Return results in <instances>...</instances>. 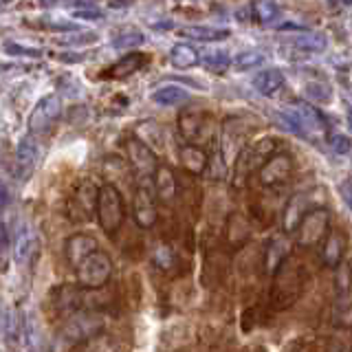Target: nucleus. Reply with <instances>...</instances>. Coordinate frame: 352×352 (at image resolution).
<instances>
[{
  "label": "nucleus",
  "mask_w": 352,
  "mask_h": 352,
  "mask_svg": "<svg viewBox=\"0 0 352 352\" xmlns=\"http://www.w3.org/2000/svg\"><path fill=\"white\" fill-rule=\"evenodd\" d=\"M308 212V196L304 194H295L289 198V203L284 207V214H282V229L284 234H295L297 227H300L302 218Z\"/></svg>",
  "instance_id": "obj_12"
},
{
  "label": "nucleus",
  "mask_w": 352,
  "mask_h": 352,
  "mask_svg": "<svg viewBox=\"0 0 352 352\" xmlns=\"http://www.w3.org/2000/svg\"><path fill=\"white\" fill-rule=\"evenodd\" d=\"M64 113V104L60 95H44L40 102L33 106L31 115H29V130L31 135H44L49 132L55 124L60 121Z\"/></svg>",
  "instance_id": "obj_8"
},
{
  "label": "nucleus",
  "mask_w": 352,
  "mask_h": 352,
  "mask_svg": "<svg viewBox=\"0 0 352 352\" xmlns=\"http://www.w3.org/2000/svg\"><path fill=\"white\" fill-rule=\"evenodd\" d=\"M97 194H99V190H95L93 183H82L80 187H77V192L73 194V203L80 205V209H77L80 220L91 218V214H88V212L97 207Z\"/></svg>",
  "instance_id": "obj_24"
},
{
  "label": "nucleus",
  "mask_w": 352,
  "mask_h": 352,
  "mask_svg": "<svg viewBox=\"0 0 352 352\" xmlns=\"http://www.w3.org/2000/svg\"><path fill=\"white\" fill-rule=\"evenodd\" d=\"M293 159L289 154H278L275 152L273 157H269V161L258 170V183L262 187H280L284 183H289V179L293 176Z\"/></svg>",
  "instance_id": "obj_9"
},
{
  "label": "nucleus",
  "mask_w": 352,
  "mask_h": 352,
  "mask_svg": "<svg viewBox=\"0 0 352 352\" xmlns=\"http://www.w3.org/2000/svg\"><path fill=\"white\" fill-rule=\"evenodd\" d=\"M3 333H5L7 339L18 335V315L11 313L9 308H5V311H3Z\"/></svg>",
  "instance_id": "obj_38"
},
{
  "label": "nucleus",
  "mask_w": 352,
  "mask_h": 352,
  "mask_svg": "<svg viewBox=\"0 0 352 352\" xmlns=\"http://www.w3.org/2000/svg\"><path fill=\"white\" fill-rule=\"evenodd\" d=\"M95 214H97L99 227H102L108 236L117 234V231L121 229V225H124V220H126L124 196H121V192L113 183H104L102 187H99Z\"/></svg>",
  "instance_id": "obj_3"
},
{
  "label": "nucleus",
  "mask_w": 352,
  "mask_h": 352,
  "mask_svg": "<svg viewBox=\"0 0 352 352\" xmlns=\"http://www.w3.org/2000/svg\"><path fill=\"white\" fill-rule=\"evenodd\" d=\"M152 102H157L159 106H183L190 102V93L183 86H161L152 93Z\"/></svg>",
  "instance_id": "obj_23"
},
{
  "label": "nucleus",
  "mask_w": 352,
  "mask_h": 352,
  "mask_svg": "<svg viewBox=\"0 0 352 352\" xmlns=\"http://www.w3.org/2000/svg\"><path fill=\"white\" fill-rule=\"evenodd\" d=\"M247 130L242 126L240 117H229L223 124V132H220V157L225 163H234L238 159L240 150L245 148Z\"/></svg>",
  "instance_id": "obj_10"
},
{
  "label": "nucleus",
  "mask_w": 352,
  "mask_h": 352,
  "mask_svg": "<svg viewBox=\"0 0 352 352\" xmlns=\"http://www.w3.org/2000/svg\"><path fill=\"white\" fill-rule=\"evenodd\" d=\"M247 238H249V225H247L245 216L234 214L227 220V240H229V245L240 247Z\"/></svg>",
  "instance_id": "obj_30"
},
{
  "label": "nucleus",
  "mask_w": 352,
  "mask_h": 352,
  "mask_svg": "<svg viewBox=\"0 0 352 352\" xmlns=\"http://www.w3.org/2000/svg\"><path fill=\"white\" fill-rule=\"evenodd\" d=\"M170 62L174 69L179 71H187V69H194V66L201 64V53H198L192 44H174L172 51H170Z\"/></svg>",
  "instance_id": "obj_22"
},
{
  "label": "nucleus",
  "mask_w": 352,
  "mask_h": 352,
  "mask_svg": "<svg viewBox=\"0 0 352 352\" xmlns=\"http://www.w3.org/2000/svg\"><path fill=\"white\" fill-rule=\"evenodd\" d=\"M179 161H181V165H183V170H185L187 174H192V176H201V174H205L207 165H209L207 152H205L201 146H194L192 141L187 143V146H181V150H179Z\"/></svg>",
  "instance_id": "obj_13"
},
{
  "label": "nucleus",
  "mask_w": 352,
  "mask_h": 352,
  "mask_svg": "<svg viewBox=\"0 0 352 352\" xmlns=\"http://www.w3.org/2000/svg\"><path fill=\"white\" fill-rule=\"evenodd\" d=\"M306 269L300 262H295L291 256L286 258L280 269L273 273V286H271V304L278 311L293 306L302 297L306 289Z\"/></svg>",
  "instance_id": "obj_1"
},
{
  "label": "nucleus",
  "mask_w": 352,
  "mask_h": 352,
  "mask_svg": "<svg viewBox=\"0 0 352 352\" xmlns=\"http://www.w3.org/2000/svg\"><path fill=\"white\" fill-rule=\"evenodd\" d=\"M55 3H58V0H40V5H42V7H53Z\"/></svg>",
  "instance_id": "obj_46"
},
{
  "label": "nucleus",
  "mask_w": 352,
  "mask_h": 352,
  "mask_svg": "<svg viewBox=\"0 0 352 352\" xmlns=\"http://www.w3.org/2000/svg\"><path fill=\"white\" fill-rule=\"evenodd\" d=\"M275 152H278V139H273V137H262V139L247 143V146L240 150L238 159L234 161V176H231L234 185L236 187L245 185L249 176L258 174V170Z\"/></svg>",
  "instance_id": "obj_2"
},
{
  "label": "nucleus",
  "mask_w": 352,
  "mask_h": 352,
  "mask_svg": "<svg viewBox=\"0 0 352 352\" xmlns=\"http://www.w3.org/2000/svg\"><path fill=\"white\" fill-rule=\"evenodd\" d=\"M40 159V148H38V141L33 139L31 135L29 137H22L18 141V148H16V161L22 168H33V165L38 163Z\"/></svg>",
  "instance_id": "obj_25"
},
{
  "label": "nucleus",
  "mask_w": 352,
  "mask_h": 352,
  "mask_svg": "<svg viewBox=\"0 0 352 352\" xmlns=\"http://www.w3.org/2000/svg\"><path fill=\"white\" fill-rule=\"evenodd\" d=\"M179 33L183 38H192V40H201V42H216V40L229 38L227 29H214V27H185Z\"/></svg>",
  "instance_id": "obj_29"
},
{
  "label": "nucleus",
  "mask_w": 352,
  "mask_h": 352,
  "mask_svg": "<svg viewBox=\"0 0 352 352\" xmlns=\"http://www.w3.org/2000/svg\"><path fill=\"white\" fill-rule=\"evenodd\" d=\"M229 64H231V58L223 49H212L205 55V66L212 73H223L225 69H229Z\"/></svg>",
  "instance_id": "obj_33"
},
{
  "label": "nucleus",
  "mask_w": 352,
  "mask_h": 352,
  "mask_svg": "<svg viewBox=\"0 0 352 352\" xmlns=\"http://www.w3.org/2000/svg\"><path fill=\"white\" fill-rule=\"evenodd\" d=\"M137 137L141 141H146L152 150H161L165 143V135L163 128L154 121H143V124H137Z\"/></svg>",
  "instance_id": "obj_28"
},
{
  "label": "nucleus",
  "mask_w": 352,
  "mask_h": 352,
  "mask_svg": "<svg viewBox=\"0 0 352 352\" xmlns=\"http://www.w3.org/2000/svg\"><path fill=\"white\" fill-rule=\"evenodd\" d=\"M264 62V55L260 51H242L240 55H236V69L238 71H251L258 69V66Z\"/></svg>",
  "instance_id": "obj_34"
},
{
  "label": "nucleus",
  "mask_w": 352,
  "mask_h": 352,
  "mask_svg": "<svg viewBox=\"0 0 352 352\" xmlns=\"http://www.w3.org/2000/svg\"><path fill=\"white\" fill-rule=\"evenodd\" d=\"M146 60L148 58L143 53H128L121 60H117L113 66H108L104 73L108 80H126V77H130L132 73H137L141 66L146 64Z\"/></svg>",
  "instance_id": "obj_16"
},
{
  "label": "nucleus",
  "mask_w": 352,
  "mask_h": 352,
  "mask_svg": "<svg viewBox=\"0 0 352 352\" xmlns=\"http://www.w3.org/2000/svg\"><path fill=\"white\" fill-rule=\"evenodd\" d=\"M348 121H350V126H352V113L348 115Z\"/></svg>",
  "instance_id": "obj_47"
},
{
  "label": "nucleus",
  "mask_w": 352,
  "mask_h": 352,
  "mask_svg": "<svg viewBox=\"0 0 352 352\" xmlns=\"http://www.w3.org/2000/svg\"><path fill=\"white\" fill-rule=\"evenodd\" d=\"M306 88H308V93L315 97V102H328V99H330V93H322L328 88L324 84H308Z\"/></svg>",
  "instance_id": "obj_40"
},
{
  "label": "nucleus",
  "mask_w": 352,
  "mask_h": 352,
  "mask_svg": "<svg viewBox=\"0 0 352 352\" xmlns=\"http://www.w3.org/2000/svg\"><path fill=\"white\" fill-rule=\"evenodd\" d=\"M291 110L306 130H324L326 128V119L322 113H319V108H315V104H308V102H304V99H297V102H293Z\"/></svg>",
  "instance_id": "obj_17"
},
{
  "label": "nucleus",
  "mask_w": 352,
  "mask_h": 352,
  "mask_svg": "<svg viewBox=\"0 0 352 352\" xmlns=\"http://www.w3.org/2000/svg\"><path fill=\"white\" fill-rule=\"evenodd\" d=\"M251 14L253 20L260 22V25H269V22H273L280 16V7L275 5V0H256L251 5Z\"/></svg>",
  "instance_id": "obj_31"
},
{
  "label": "nucleus",
  "mask_w": 352,
  "mask_h": 352,
  "mask_svg": "<svg viewBox=\"0 0 352 352\" xmlns=\"http://www.w3.org/2000/svg\"><path fill=\"white\" fill-rule=\"evenodd\" d=\"M113 278V260L104 251H93L91 256H86L80 264L75 267V280L80 289L86 291H97L106 286Z\"/></svg>",
  "instance_id": "obj_4"
},
{
  "label": "nucleus",
  "mask_w": 352,
  "mask_h": 352,
  "mask_svg": "<svg viewBox=\"0 0 352 352\" xmlns=\"http://www.w3.org/2000/svg\"><path fill=\"white\" fill-rule=\"evenodd\" d=\"M7 203H9V194H7V185L3 183V207H7Z\"/></svg>",
  "instance_id": "obj_45"
},
{
  "label": "nucleus",
  "mask_w": 352,
  "mask_h": 352,
  "mask_svg": "<svg viewBox=\"0 0 352 352\" xmlns=\"http://www.w3.org/2000/svg\"><path fill=\"white\" fill-rule=\"evenodd\" d=\"M154 264L165 271V273H172L174 269V264H176V256H174V251L168 249V247H159L157 251H154Z\"/></svg>",
  "instance_id": "obj_35"
},
{
  "label": "nucleus",
  "mask_w": 352,
  "mask_h": 352,
  "mask_svg": "<svg viewBox=\"0 0 352 352\" xmlns=\"http://www.w3.org/2000/svg\"><path fill=\"white\" fill-rule=\"evenodd\" d=\"M36 245H38L36 229H31L29 225L22 227L16 236V242H14V260L18 264H27L33 256V251H36Z\"/></svg>",
  "instance_id": "obj_20"
},
{
  "label": "nucleus",
  "mask_w": 352,
  "mask_h": 352,
  "mask_svg": "<svg viewBox=\"0 0 352 352\" xmlns=\"http://www.w3.org/2000/svg\"><path fill=\"white\" fill-rule=\"evenodd\" d=\"M286 236H289V234L275 236V238L269 242L267 251H264V264H267V269H269L271 273L278 271V269H280V264L291 256V242L286 240Z\"/></svg>",
  "instance_id": "obj_19"
},
{
  "label": "nucleus",
  "mask_w": 352,
  "mask_h": 352,
  "mask_svg": "<svg viewBox=\"0 0 352 352\" xmlns=\"http://www.w3.org/2000/svg\"><path fill=\"white\" fill-rule=\"evenodd\" d=\"M5 53L9 55H22V58H40L42 51L40 49H33V47H22L18 42H5L3 44Z\"/></svg>",
  "instance_id": "obj_36"
},
{
  "label": "nucleus",
  "mask_w": 352,
  "mask_h": 352,
  "mask_svg": "<svg viewBox=\"0 0 352 352\" xmlns=\"http://www.w3.org/2000/svg\"><path fill=\"white\" fill-rule=\"evenodd\" d=\"M73 16L75 18H82V20H99V18H102V11L93 9V7H86V9H75Z\"/></svg>",
  "instance_id": "obj_41"
},
{
  "label": "nucleus",
  "mask_w": 352,
  "mask_h": 352,
  "mask_svg": "<svg viewBox=\"0 0 352 352\" xmlns=\"http://www.w3.org/2000/svg\"><path fill=\"white\" fill-rule=\"evenodd\" d=\"M97 40L95 33H77V36H66V38H60L62 44H93Z\"/></svg>",
  "instance_id": "obj_39"
},
{
  "label": "nucleus",
  "mask_w": 352,
  "mask_h": 352,
  "mask_svg": "<svg viewBox=\"0 0 352 352\" xmlns=\"http://www.w3.org/2000/svg\"><path fill=\"white\" fill-rule=\"evenodd\" d=\"M328 146L333 148V152L337 154H348L350 148H352V143L346 135H339V132H330L328 135Z\"/></svg>",
  "instance_id": "obj_37"
},
{
  "label": "nucleus",
  "mask_w": 352,
  "mask_h": 352,
  "mask_svg": "<svg viewBox=\"0 0 352 352\" xmlns=\"http://www.w3.org/2000/svg\"><path fill=\"white\" fill-rule=\"evenodd\" d=\"M9 251V227L7 223H3V253Z\"/></svg>",
  "instance_id": "obj_43"
},
{
  "label": "nucleus",
  "mask_w": 352,
  "mask_h": 352,
  "mask_svg": "<svg viewBox=\"0 0 352 352\" xmlns=\"http://www.w3.org/2000/svg\"><path fill=\"white\" fill-rule=\"evenodd\" d=\"M146 42V36H143V31L137 29V27H121L115 38H113V47L115 49H137L141 44Z\"/></svg>",
  "instance_id": "obj_27"
},
{
  "label": "nucleus",
  "mask_w": 352,
  "mask_h": 352,
  "mask_svg": "<svg viewBox=\"0 0 352 352\" xmlns=\"http://www.w3.org/2000/svg\"><path fill=\"white\" fill-rule=\"evenodd\" d=\"M291 44L300 51H308V53H319L326 49V38L319 36V33H302V36H295L291 40Z\"/></svg>",
  "instance_id": "obj_32"
},
{
  "label": "nucleus",
  "mask_w": 352,
  "mask_h": 352,
  "mask_svg": "<svg viewBox=\"0 0 352 352\" xmlns=\"http://www.w3.org/2000/svg\"><path fill=\"white\" fill-rule=\"evenodd\" d=\"M328 231H330L328 209H324V207L308 209L306 216L302 218L300 227H297V231H295V242H297V247L311 249L326 238Z\"/></svg>",
  "instance_id": "obj_5"
},
{
  "label": "nucleus",
  "mask_w": 352,
  "mask_h": 352,
  "mask_svg": "<svg viewBox=\"0 0 352 352\" xmlns=\"http://www.w3.org/2000/svg\"><path fill=\"white\" fill-rule=\"evenodd\" d=\"M282 86H284V75L278 69H264L253 77V88L264 97L278 95L282 91Z\"/></svg>",
  "instance_id": "obj_21"
},
{
  "label": "nucleus",
  "mask_w": 352,
  "mask_h": 352,
  "mask_svg": "<svg viewBox=\"0 0 352 352\" xmlns=\"http://www.w3.org/2000/svg\"><path fill=\"white\" fill-rule=\"evenodd\" d=\"M341 196H344V201H346V205L352 209V181H346V183H341Z\"/></svg>",
  "instance_id": "obj_42"
},
{
  "label": "nucleus",
  "mask_w": 352,
  "mask_h": 352,
  "mask_svg": "<svg viewBox=\"0 0 352 352\" xmlns=\"http://www.w3.org/2000/svg\"><path fill=\"white\" fill-rule=\"evenodd\" d=\"M126 159L135 179H154V174H157L161 165L157 159V150H152L139 137H132L126 141Z\"/></svg>",
  "instance_id": "obj_7"
},
{
  "label": "nucleus",
  "mask_w": 352,
  "mask_h": 352,
  "mask_svg": "<svg viewBox=\"0 0 352 352\" xmlns=\"http://www.w3.org/2000/svg\"><path fill=\"white\" fill-rule=\"evenodd\" d=\"M352 7V0H330V7Z\"/></svg>",
  "instance_id": "obj_44"
},
{
  "label": "nucleus",
  "mask_w": 352,
  "mask_h": 352,
  "mask_svg": "<svg viewBox=\"0 0 352 352\" xmlns=\"http://www.w3.org/2000/svg\"><path fill=\"white\" fill-rule=\"evenodd\" d=\"M176 126H179V132L185 141H198V137L203 135V128H205V117L201 113H196V110H181L179 113V121H176Z\"/></svg>",
  "instance_id": "obj_18"
},
{
  "label": "nucleus",
  "mask_w": 352,
  "mask_h": 352,
  "mask_svg": "<svg viewBox=\"0 0 352 352\" xmlns=\"http://www.w3.org/2000/svg\"><path fill=\"white\" fill-rule=\"evenodd\" d=\"M335 282H337V297L344 304H348V300H352V262L344 260L335 269Z\"/></svg>",
  "instance_id": "obj_26"
},
{
  "label": "nucleus",
  "mask_w": 352,
  "mask_h": 352,
  "mask_svg": "<svg viewBox=\"0 0 352 352\" xmlns=\"http://www.w3.org/2000/svg\"><path fill=\"white\" fill-rule=\"evenodd\" d=\"M97 249H99L97 240L93 236H86V234H75L66 240V258H69V262L73 264V267H77V264H80L86 256H91V253Z\"/></svg>",
  "instance_id": "obj_15"
},
{
  "label": "nucleus",
  "mask_w": 352,
  "mask_h": 352,
  "mask_svg": "<svg viewBox=\"0 0 352 352\" xmlns=\"http://www.w3.org/2000/svg\"><path fill=\"white\" fill-rule=\"evenodd\" d=\"M157 187L154 179H137L135 201H132V216L141 229H152L157 225Z\"/></svg>",
  "instance_id": "obj_6"
},
{
  "label": "nucleus",
  "mask_w": 352,
  "mask_h": 352,
  "mask_svg": "<svg viewBox=\"0 0 352 352\" xmlns=\"http://www.w3.org/2000/svg\"><path fill=\"white\" fill-rule=\"evenodd\" d=\"M154 187H157V196L163 203H174V198L179 196V181L176 174L168 163H161L157 174H154Z\"/></svg>",
  "instance_id": "obj_14"
},
{
  "label": "nucleus",
  "mask_w": 352,
  "mask_h": 352,
  "mask_svg": "<svg viewBox=\"0 0 352 352\" xmlns=\"http://www.w3.org/2000/svg\"><path fill=\"white\" fill-rule=\"evenodd\" d=\"M346 249H348V238L341 231L330 229L326 238L322 240V249H319V258H322L324 267L337 269L346 260Z\"/></svg>",
  "instance_id": "obj_11"
}]
</instances>
